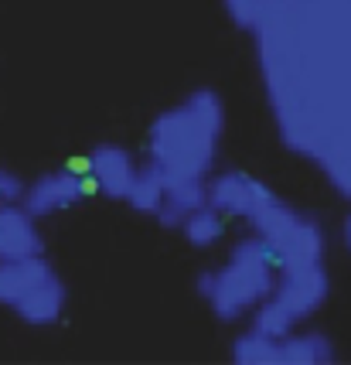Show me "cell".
I'll list each match as a JSON object with an SVG mask.
<instances>
[{
	"mask_svg": "<svg viewBox=\"0 0 351 365\" xmlns=\"http://www.w3.org/2000/svg\"><path fill=\"white\" fill-rule=\"evenodd\" d=\"M256 34L283 140L351 198V0H266Z\"/></svg>",
	"mask_w": 351,
	"mask_h": 365,
	"instance_id": "1",
	"label": "cell"
},
{
	"mask_svg": "<svg viewBox=\"0 0 351 365\" xmlns=\"http://www.w3.org/2000/svg\"><path fill=\"white\" fill-rule=\"evenodd\" d=\"M225 130L219 93L194 89L181 106L160 113L150 127V160L167 178H205Z\"/></svg>",
	"mask_w": 351,
	"mask_h": 365,
	"instance_id": "2",
	"label": "cell"
},
{
	"mask_svg": "<svg viewBox=\"0 0 351 365\" xmlns=\"http://www.w3.org/2000/svg\"><path fill=\"white\" fill-rule=\"evenodd\" d=\"M276 273H280V263L273 250L253 232L232 246L225 267L205 270L198 277V294L205 297L215 318L239 321L270 297Z\"/></svg>",
	"mask_w": 351,
	"mask_h": 365,
	"instance_id": "3",
	"label": "cell"
},
{
	"mask_svg": "<svg viewBox=\"0 0 351 365\" xmlns=\"http://www.w3.org/2000/svg\"><path fill=\"white\" fill-rule=\"evenodd\" d=\"M246 222L253 232L273 250L280 270L287 267H310L324 259V229L310 215L293 212L287 202H280L270 188L259 195V202L249 208Z\"/></svg>",
	"mask_w": 351,
	"mask_h": 365,
	"instance_id": "4",
	"label": "cell"
},
{
	"mask_svg": "<svg viewBox=\"0 0 351 365\" xmlns=\"http://www.w3.org/2000/svg\"><path fill=\"white\" fill-rule=\"evenodd\" d=\"M324 301H328V273L320 263L287 267L276 273L270 297L253 311V328L270 338H283L314 311H320Z\"/></svg>",
	"mask_w": 351,
	"mask_h": 365,
	"instance_id": "5",
	"label": "cell"
},
{
	"mask_svg": "<svg viewBox=\"0 0 351 365\" xmlns=\"http://www.w3.org/2000/svg\"><path fill=\"white\" fill-rule=\"evenodd\" d=\"M89 191H96L93 178L75 175V171L65 168V171H51V175H41L38 181H31L21 205L28 208L34 219H48L55 212H65V208H72L75 202H82Z\"/></svg>",
	"mask_w": 351,
	"mask_h": 365,
	"instance_id": "6",
	"label": "cell"
},
{
	"mask_svg": "<svg viewBox=\"0 0 351 365\" xmlns=\"http://www.w3.org/2000/svg\"><path fill=\"white\" fill-rule=\"evenodd\" d=\"M263 191H266V185L256 181L253 175H246V171H222L211 181H205L208 205L219 208L222 215H232V219H246Z\"/></svg>",
	"mask_w": 351,
	"mask_h": 365,
	"instance_id": "7",
	"label": "cell"
},
{
	"mask_svg": "<svg viewBox=\"0 0 351 365\" xmlns=\"http://www.w3.org/2000/svg\"><path fill=\"white\" fill-rule=\"evenodd\" d=\"M133 175H137V164L120 143H103L89 154V178L106 198H127Z\"/></svg>",
	"mask_w": 351,
	"mask_h": 365,
	"instance_id": "8",
	"label": "cell"
},
{
	"mask_svg": "<svg viewBox=\"0 0 351 365\" xmlns=\"http://www.w3.org/2000/svg\"><path fill=\"white\" fill-rule=\"evenodd\" d=\"M28 256H41L38 219L21 202L0 205V259H28Z\"/></svg>",
	"mask_w": 351,
	"mask_h": 365,
	"instance_id": "9",
	"label": "cell"
},
{
	"mask_svg": "<svg viewBox=\"0 0 351 365\" xmlns=\"http://www.w3.org/2000/svg\"><path fill=\"white\" fill-rule=\"evenodd\" d=\"M65 284L55 277V270H48L38 284L21 297V301L11 307L17 318L24 321V324H34V328H48V324H55V321L62 318L65 311Z\"/></svg>",
	"mask_w": 351,
	"mask_h": 365,
	"instance_id": "10",
	"label": "cell"
},
{
	"mask_svg": "<svg viewBox=\"0 0 351 365\" xmlns=\"http://www.w3.org/2000/svg\"><path fill=\"white\" fill-rule=\"evenodd\" d=\"M208 202L205 195V178H167V188H164V202L154 212L157 222L164 229H181L184 219L192 215L194 208H201Z\"/></svg>",
	"mask_w": 351,
	"mask_h": 365,
	"instance_id": "11",
	"label": "cell"
},
{
	"mask_svg": "<svg viewBox=\"0 0 351 365\" xmlns=\"http://www.w3.org/2000/svg\"><path fill=\"white\" fill-rule=\"evenodd\" d=\"M51 267L41 256H28V259H0V304L14 307L28 290H31Z\"/></svg>",
	"mask_w": 351,
	"mask_h": 365,
	"instance_id": "12",
	"label": "cell"
},
{
	"mask_svg": "<svg viewBox=\"0 0 351 365\" xmlns=\"http://www.w3.org/2000/svg\"><path fill=\"white\" fill-rule=\"evenodd\" d=\"M335 362V345L320 331H290L280 338V365H328Z\"/></svg>",
	"mask_w": 351,
	"mask_h": 365,
	"instance_id": "13",
	"label": "cell"
},
{
	"mask_svg": "<svg viewBox=\"0 0 351 365\" xmlns=\"http://www.w3.org/2000/svg\"><path fill=\"white\" fill-rule=\"evenodd\" d=\"M164 188H167V175L160 171V164H144V168H137V175L130 181V191H127V202L133 212H140V215H154L164 202Z\"/></svg>",
	"mask_w": 351,
	"mask_h": 365,
	"instance_id": "14",
	"label": "cell"
},
{
	"mask_svg": "<svg viewBox=\"0 0 351 365\" xmlns=\"http://www.w3.org/2000/svg\"><path fill=\"white\" fill-rule=\"evenodd\" d=\"M181 232H184V239L192 242L194 250H211V246L225 236V215L219 212V208H211L205 202V205L194 208L192 215L184 219Z\"/></svg>",
	"mask_w": 351,
	"mask_h": 365,
	"instance_id": "15",
	"label": "cell"
},
{
	"mask_svg": "<svg viewBox=\"0 0 351 365\" xmlns=\"http://www.w3.org/2000/svg\"><path fill=\"white\" fill-rule=\"evenodd\" d=\"M232 359L239 365H280V338L263 331H246L232 345Z\"/></svg>",
	"mask_w": 351,
	"mask_h": 365,
	"instance_id": "16",
	"label": "cell"
},
{
	"mask_svg": "<svg viewBox=\"0 0 351 365\" xmlns=\"http://www.w3.org/2000/svg\"><path fill=\"white\" fill-rule=\"evenodd\" d=\"M225 11H229L236 28L256 31L259 21H263V11H266V0H225Z\"/></svg>",
	"mask_w": 351,
	"mask_h": 365,
	"instance_id": "17",
	"label": "cell"
},
{
	"mask_svg": "<svg viewBox=\"0 0 351 365\" xmlns=\"http://www.w3.org/2000/svg\"><path fill=\"white\" fill-rule=\"evenodd\" d=\"M24 191H28V185L21 181V175H14V171H0V205L24 202Z\"/></svg>",
	"mask_w": 351,
	"mask_h": 365,
	"instance_id": "18",
	"label": "cell"
},
{
	"mask_svg": "<svg viewBox=\"0 0 351 365\" xmlns=\"http://www.w3.org/2000/svg\"><path fill=\"white\" fill-rule=\"evenodd\" d=\"M68 171H75V175H89V158L72 160V164H68Z\"/></svg>",
	"mask_w": 351,
	"mask_h": 365,
	"instance_id": "19",
	"label": "cell"
},
{
	"mask_svg": "<svg viewBox=\"0 0 351 365\" xmlns=\"http://www.w3.org/2000/svg\"><path fill=\"white\" fill-rule=\"evenodd\" d=\"M345 246H348V253H351V215H348V222H345Z\"/></svg>",
	"mask_w": 351,
	"mask_h": 365,
	"instance_id": "20",
	"label": "cell"
}]
</instances>
